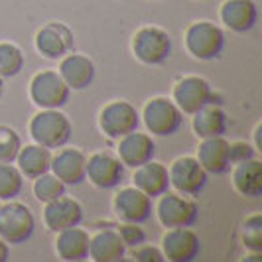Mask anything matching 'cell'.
<instances>
[{"instance_id": "6da1fadb", "label": "cell", "mask_w": 262, "mask_h": 262, "mask_svg": "<svg viewBox=\"0 0 262 262\" xmlns=\"http://www.w3.org/2000/svg\"><path fill=\"white\" fill-rule=\"evenodd\" d=\"M73 126L71 120L59 108H41L30 120V136L32 140L46 148H63L71 140Z\"/></svg>"}, {"instance_id": "7a4b0ae2", "label": "cell", "mask_w": 262, "mask_h": 262, "mask_svg": "<svg viewBox=\"0 0 262 262\" xmlns=\"http://www.w3.org/2000/svg\"><path fill=\"white\" fill-rule=\"evenodd\" d=\"M171 38L164 28L144 26L132 38V53L144 66H162L171 55Z\"/></svg>"}, {"instance_id": "3957f363", "label": "cell", "mask_w": 262, "mask_h": 262, "mask_svg": "<svg viewBox=\"0 0 262 262\" xmlns=\"http://www.w3.org/2000/svg\"><path fill=\"white\" fill-rule=\"evenodd\" d=\"M185 48L199 61L217 59L225 48L223 30L209 20L193 22L185 30Z\"/></svg>"}, {"instance_id": "277c9868", "label": "cell", "mask_w": 262, "mask_h": 262, "mask_svg": "<svg viewBox=\"0 0 262 262\" xmlns=\"http://www.w3.org/2000/svg\"><path fill=\"white\" fill-rule=\"evenodd\" d=\"M36 229L34 213L28 205L18 201H8L0 205V238L8 245H22L32 236Z\"/></svg>"}, {"instance_id": "5b68a950", "label": "cell", "mask_w": 262, "mask_h": 262, "mask_svg": "<svg viewBox=\"0 0 262 262\" xmlns=\"http://www.w3.org/2000/svg\"><path fill=\"white\" fill-rule=\"evenodd\" d=\"M71 89L53 69H43L30 81V99L39 108H61L69 101Z\"/></svg>"}, {"instance_id": "8992f818", "label": "cell", "mask_w": 262, "mask_h": 262, "mask_svg": "<svg viewBox=\"0 0 262 262\" xmlns=\"http://www.w3.org/2000/svg\"><path fill=\"white\" fill-rule=\"evenodd\" d=\"M146 128L156 136H171L180 130L184 122V113L168 97H154L144 105Z\"/></svg>"}, {"instance_id": "52a82bcc", "label": "cell", "mask_w": 262, "mask_h": 262, "mask_svg": "<svg viewBox=\"0 0 262 262\" xmlns=\"http://www.w3.org/2000/svg\"><path fill=\"white\" fill-rule=\"evenodd\" d=\"M173 103L185 115H195L203 106L217 105L219 101H215V93L207 79L199 77V75H187L176 83Z\"/></svg>"}, {"instance_id": "ba28073f", "label": "cell", "mask_w": 262, "mask_h": 262, "mask_svg": "<svg viewBox=\"0 0 262 262\" xmlns=\"http://www.w3.org/2000/svg\"><path fill=\"white\" fill-rule=\"evenodd\" d=\"M138 124H140V117H138L136 106L122 99L111 101L108 105L103 106L99 115L101 130L113 140H118L132 130H138Z\"/></svg>"}, {"instance_id": "9c48e42d", "label": "cell", "mask_w": 262, "mask_h": 262, "mask_svg": "<svg viewBox=\"0 0 262 262\" xmlns=\"http://www.w3.org/2000/svg\"><path fill=\"white\" fill-rule=\"evenodd\" d=\"M158 219L166 229L176 227H191L199 217V207L195 201L176 193H162L158 201Z\"/></svg>"}, {"instance_id": "30bf717a", "label": "cell", "mask_w": 262, "mask_h": 262, "mask_svg": "<svg viewBox=\"0 0 262 262\" xmlns=\"http://www.w3.org/2000/svg\"><path fill=\"white\" fill-rule=\"evenodd\" d=\"M168 173H170V185H173V189L182 195H199L207 185V176H209L197 162V158L191 156L178 158L171 164Z\"/></svg>"}, {"instance_id": "8fae6325", "label": "cell", "mask_w": 262, "mask_h": 262, "mask_svg": "<svg viewBox=\"0 0 262 262\" xmlns=\"http://www.w3.org/2000/svg\"><path fill=\"white\" fill-rule=\"evenodd\" d=\"M124 164L111 152H95L87 158L85 180L99 189H113L122 182Z\"/></svg>"}, {"instance_id": "7c38bea8", "label": "cell", "mask_w": 262, "mask_h": 262, "mask_svg": "<svg viewBox=\"0 0 262 262\" xmlns=\"http://www.w3.org/2000/svg\"><path fill=\"white\" fill-rule=\"evenodd\" d=\"M162 252L164 258L170 262H191L201 252V241L189 227L168 229L162 238Z\"/></svg>"}, {"instance_id": "4fadbf2b", "label": "cell", "mask_w": 262, "mask_h": 262, "mask_svg": "<svg viewBox=\"0 0 262 262\" xmlns=\"http://www.w3.org/2000/svg\"><path fill=\"white\" fill-rule=\"evenodd\" d=\"M73 30L63 22H48L36 34V50L48 59H61L73 50Z\"/></svg>"}, {"instance_id": "5bb4252c", "label": "cell", "mask_w": 262, "mask_h": 262, "mask_svg": "<svg viewBox=\"0 0 262 262\" xmlns=\"http://www.w3.org/2000/svg\"><path fill=\"white\" fill-rule=\"evenodd\" d=\"M113 207L124 223L142 225L152 215V197L132 185V187H124L118 191L113 199Z\"/></svg>"}, {"instance_id": "9a60e30c", "label": "cell", "mask_w": 262, "mask_h": 262, "mask_svg": "<svg viewBox=\"0 0 262 262\" xmlns=\"http://www.w3.org/2000/svg\"><path fill=\"white\" fill-rule=\"evenodd\" d=\"M81 221H83V207H81L77 199L61 195L50 201V203H46L43 223L48 227V231L59 233L63 229L81 225Z\"/></svg>"}, {"instance_id": "2e32d148", "label": "cell", "mask_w": 262, "mask_h": 262, "mask_svg": "<svg viewBox=\"0 0 262 262\" xmlns=\"http://www.w3.org/2000/svg\"><path fill=\"white\" fill-rule=\"evenodd\" d=\"M118 160L128 166V168H138L146 162L154 160V154H156V144L152 140L150 134L146 132H138L132 130L128 132L126 136L118 138Z\"/></svg>"}, {"instance_id": "e0dca14e", "label": "cell", "mask_w": 262, "mask_h": 262, "mask_svg": "<svg viewBox=\"0 0 262 262\" xmlns=\"http://www.w3.org/2000/svg\"><path fill=\"white\" fill-rule=\"evenodd\" d=\"M95 63L91 57L83 53H67L61 57L59 63V75L66 81V85L71 91H85L95 81Z\"/></svg>"}, {"instance_id": "ac0fdd59", "label": "cell", "mask_w": 262, "mask_h": 262, "mask_svg": "<svg viewBox=\"0 0 262 262\" xmlns=\"http://www.w3.org/2000/svg\"><path fill=\"white\" fill-rule=\"evenodd\" d=\"M85 166L87 156L77 148H63L52 156L50 171L57 176L66 185H79L85 182Z\"/></svg>"}, {"instance_id": "d6986e66", "label": "cell", "mask_w": 262, "mask_h": 262, "mask_svg": "<svg viewBox=\"0 0 262 262\" xmlns=\"http://www.w3.org/2000/svg\"><path fill=\"white\" fill-rule=\"evenodd\" d=\"M197 162L203 166V170L213 176H221L231 170V154H229V142L225 136L215 138H203L197 148Z\"/></svg>"}, {"instance_id": "ffe728a7", "label": "cell", "mask_w": 262, "mask_h": 262, "mask_svg": "<svg viewBox=\"0 0 262 262\" xmlns=\"http://www.w3.org/2000/svg\"><path fill=\"white\" fill-rule=\"evenodd\" d=\"M258 6L254 0H225L221 6V22L229 30L245 34L256 26Z\"/></svg>"}, {"instance_id": "44dd1931", "label": "cell", "mask_w": 262, "mask_h": 262, "mask_svg": "<svg viewBox=\"0 0 262 262\" xmlns=\"http://www.w3.org/2000/svg\"><path fill=\"white\" fill-rule=\"evenodd\" d=\"M55 252L61 260L66 262H79L89 258V241L91 236L85 229H81L79 225L63 229L59 233H55Z\"/></svg>"}, {"instance_id": "7402d4cb", "label": "cell", "mask_w": 262, "mask_h": 262, "mask_svg": "<svg viewBox=\"0 0 262 262\" xmlns=\"http://www.w3.org/2000/svg\"><path fill=\"white\" fill-rule=\"evenodd\" d=\"M134 170H136L134 178H132L134 187H138L140 191H144L146 195H150L152 199L160 197L170 189V173H168V168L164 164L150 160Z\"/></svg>"}, {"instance_id": "603a6c76", "label": "cell", "mask_w": 262, "mask_h": 262, "mask_svg": "<svg viewBox=\"0 0 262 262\" xmlns=\"http://www.w3.org/2000/svg\"><path fill=\"white\" fill-rule=\"evenodd\" d=\"M126 247L115 229L99 231L89 241V256L95 262H118L124 258Z\"/></svg>"}, {"instance_id": "cb8c5ba5", "label": "cell", "mask_w": 262, "mask_h": 262, "mask_svg": "<svg viewBox=\"0 0 262 262\" xmlns=\"http://www.w3.org/2000/svg\"><path fill=\"white\" fill-rule=\"evenodd\" d=\"M233 185L245 197L258 199L262 195V162L256 158H250L245 162L235 164L233 171Z\"/></svg>"}, {"instance_id": "d4e9b609", "label": "cell", "mask_w": 262, "mask_h": 262, "mask_svg": "<svg viewBox=\"0 0 262 262\" xmlns=\"http://www.w3.org/2000/svg\"><path fill=\"white\" fill-rule=\"evenodd\" d=\"M18 170L22 171V176H26L30 180H36L38 176L50 171L52 166V150L39 144H26L20 148L18 156Z\"/></svg>"}, {"instance_id": "484cf974", "label": "cell", "mask_w": 262, "mask_h": 262, "mask_svg": "<svg viewBox=\"0 0 262 262\" xmlns=\"http://www.w3.org/2000/svg\"><path fill=\"white\" fill-rule=\"evenodd\" d=\"M229 128V118L227 113L219 105H207L193 115V132L203 140V138H215V136H225Z\"/></svg>"}, {"instance_id": "4316f807", "label": "cell", "mask_w": 262, "mask_h": 262, "mask_svg": "<svg viewBox=\"0 0 262 262\" xmlns=\"http://www.w3.org/2000/svg\"><path fill=\"white\" fill-rule=\"evenodd\" d=\"M24 52L12 41H0V77L12 79L24 69Z\"/></svg>"}, {"instance_id": "83f0119b", "label": "cell", "mask_w": 262, "mask_h": 262, "mask_svg": "<svg viewBox=\"0 0 262 262\" xmlns=\"http://www.w3.org/2000/svg\"><path fill=\"white\" fill-rule=\"evenodd\" d=\"M24 176L12 162L0 164V201H10L22 193Z\"/></svg>"}, {"instance_id": "f1b7e54d", "label": "cell", "mask_w": 262, "mask_h": 262, "mask_svg": "<svg viewBox=\"0 0 262 262\" xmlns=\"http://www.w3.org/2000/svg\"><path fill=\"white\" fill-rule=\"evenodd\" d=\"M34 195L41 203H50L57 197L66 195V184L57 176H53L52 171H46L34 180Z\"/></svg>"}, {"instance_id": "f546056e", "label": "cell", "mask_w": 262, "mask_h": 262, "mask_svg": "<svg viewBox=\"0 0 262 262\" xmlns=\"http://www.w3.org/2000/svg\"><path fill=\"white\" fill-rule=\"evenodd\" d=\"M22 148V138L12 126L0 124V164L16 162V156Z\"/></svg>"}, {"instance_id": "4dcf8cb0", "label": "cell", "mask_w": 262, "mask_h": 262, "mask_svg": "<svg viewBox=\"0 0 262 262\" xmlns=\"http://www.w3.org/2000/svg\"><path fill=\"white\" fill-rule=\"evenodd\" d=\"M243 243L250 252H262V215L254 213L245 221Z\"/></svg>"}, {"instance_id": "1f68e13d", "label": "cell", "mask_w": 262, "mask_h": 262, "mask_svg": "<svg viewBox=\"0 0 262 262\" xmlns=\"http://www.w3.org/2000/svg\"><path fill=\"white\" fill-rule=\"evenodd\" d=\"M118 235L126 249H134V247L146 243V233L138 223H122L118 227Z\"/></svg>"}, {"instance_id": "d6a6232c", "label": "cell", "mask_w": 262, "mask_h": 262, "mask_svg": "<svg viewBox=\"0 0 262 262\" xmlns=\"http://www.w3.org/2000/svg\"><path fill=\"white\" fill-rule=\"evenodd\" d=\"M132 258L138 262H164V252L156 247H152V245H138V247H134L132 250Z\"/></svg>"}, {"instance_id": "836d02e7", "label": "cell", "mask_w": 262, "mask_h": 262, "mask_svg": "<svg viewBox=\"0 0 262 262\" xmlns=\"http://www.w3.org/2000/svg\"><path fill=\"white\" fill-rule=\"evenodd\" d=\"M254 152L256 148L250 146L249 142H229V154H231V164H238V162H245V160H250L254 158Z\"/></svg>"}, {"instance_id": "e575fe53", "label": "cell", "mask_w": 262, "mask_h": 262, "mask_svg": "<svg viewBox=\"0 0 262 262\" xmlns=\"http://www.w3.org/2000/svg\"><path fill=\"white\" fill-rule=\"evenodd\" d=\"M8 258H10V247L6 241L0 238V262H6Z\"/></svg>"}, {"instance_id": "d590c367", "label": "cell", "mask_w": 262, "mask_h": 262, "mask_svg": "<svg viewBox=\"0 0 262 262\" xmlns=\"http://www.w3.org/2000/svg\"><path fill=\"white\" fill-rule=\"evenodd\" d=\"M2 95H4V79L0 77V99H2Z\"/></svg>"}]
</instances>
